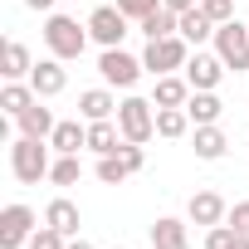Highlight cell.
<instances>
[{"mask_svg": "<svg viewBox=\"0 0 249 249\" xmlns=\"http://www.w3.org/2000/svg\"><path fill=\"white\" fill-rule=\"evenodd\" d=\"M88 25H78L73 15H44V44H49V54L54 59H64V64H73V59H83V49H88Z\"/></svg>", "mask_w": 249, "mask_h": 249, "instance_id": "6da1fadb", "label": "cell"}, {"mask_svg": "<svg viewBox=\"0 0 249 249\" xmlns=\"http://www.w3.org/2000/svg\"><path fill=\"white\" fill-rule=\"evenodd\" d=\"M49 142H39V137H15V147H10V171H15V181H25V186H39L44 176H49Z\"/></svg>", "mask_w": 249, "mask_h": 249, "instance_id": "7a4b0ae2", "label": "cell"}, {"mask_svg": "<svg viewBox=\"0 0 249 249\" xmlns=\"http://www.w3.org/2000/svg\"><path fill=\"white\" fill-rule=\"evenodd\" d=\"M117 127H122L127 142H152V137H157V103L127 93V98L117 103Z\"/></svg>", "mask_w": 249, "mask_h": 249, "instance_id": "3957f363", "label": "cell"}, {"mask_svg": "<svg viewBox=\"0 0 249 249\" xmlns=\"http://www.w3.org/2000/svg\"><path fill=\"white\" fill-rule=\"evenodd\" d=\"M186 59H191V44H186L181 35H166V39H147V49H142V69H147L152 78L186 69Z\"/></svg>", "mask_w": 249, "mask_h": 249, "instance_id": "277c9868", "label": "cell"}, {"mask_svg": "<svg viewBox=\"0 0 249 249\" xmlns=\"http://www.w3.org/2000/svg\"><path fill=\"white\" fill-rule=\"evenodd\" d=\"M215 54L225 59V69L249 73V25H239V20L220 25V30H215Z\"/></svg>", "mask_w": 249, "mask_h": 249, "instance_id": "5b68a950", "label": "cell"}, {"mask_svg": "<svg viewBox=\"0 0 249 249\" xmlns=\"http://www.w3.org/2000/svg\"><path fill=\"white\" fill-rule=\"evenodd\" d=\"M98 73H103L107 88H132L147 69H142V59L127 54V49H103V54H98Z\"/></svg>", "mask_w": 249, "mask_h": 249, "instance_id": "8992f818", "label": "cell"}, {"mask_svg": "<svg viewBox=\"0 0 249 249\" xmlns=\"http://www.w3.org/2000/svg\"><path fill=\"white\" fill-rule=\"evenodd\" d=\"M35 230H39V215H35L30 205L15 200V205L0 210V249H25Z\"/></svg>", "mask_w": 249, "mask_h": 249, "instance_id": "52a82bcc", "label": "cell"}, {"mask_svg": "<svg viewBox=\"0 0 249 249\" xmlns=\"http://www.w3.org/2000/svg\"><path fill=\"white\" fill-rule=\"evenodd\" d=\"M127 15H122L117 5H98L93 15H88V35H93V44H103V49H122V39H127Z\"/></svg>", "mask_w": 249, "mask_h": 249, "instance_id": "ba28073f", "label": "cell"}, {"mask_svg": "<svg viewBox=\"0 0 249 249\" xmlns=\"http://www.w3.org/2000/svg\"><path fill=\"white\" fill-rule=\"evenodd\" d=\"M220 78H225V59H220V54H200V49H196V54L186 59V83H191L196 93H215Z\"/></svg>", "mask_w": 249, "mask_h": 249, "instance_id": "9c48e42d", "label": "cell"}, {"mask_svg": "<svg viewBox=\"0 0 249 249\" xmlns=\"http://www.w3.org/2000/svg\"><path fill=\"white\" fill-rule=\"evenodd\" d=\"M30 83H35V93L39 98H59L64 88H69V69H64V59H39L35 69H30Z\"/></svg>", "mask_w": 249, "mask_h": 249, "instance_id": "30bf717a", "label": "cell"}, {"mask_svg": "<svg viewBox=\"0 0 249 249\" xmlns=\"http://www.w3.org/2000/svg\"><path fill=\"white\" fill-rule=\"evenodd\" d=\"M225 215H230V205H225L215 191H196V196L186 200V220H191V225H205V230H210V225H225Z\"/></svg>", "mask_w": 249, "mask_h": 249, "instance_id": "8fae6325", "label": "cell"}, {"mask_svg": "<svg viewBox=\"0 0 249 249\" xmlns=\"http://www.w3.org/2000/svg\"><path fill=\"white\" fill-rule=\"evenodd\" d=\"M15 127H20V137H39V142H49V137H54V127H59V117L44 107V98H35V103L15 117Z\"/></svg>", "mask_w": 249, "mask_h": 249, "instance_id": "7c38bea8", "label": "cell"}, {"mask_svg": "<svg viewBox=\"0 0 249 249\" xmlns=\"http://www.w3.org/2000/svg\"><path fill=\"white\" fill-rule=\"evenodd\" d=\"M49 147H54L59 157H78V152L88 147V122H78V117H64L59 127H54V137H49Z\"/></svg>", "mask_w": 249, "mask_h": 249, "instance_id": "4fadbf2b", "label": "cell"}, {"mask_svg": "<svg viewBox=\"0 0 249 249\" xmlns=\"http://www.w3.org/2000/svg\"><path fill=\"white\" fill-rule=\"evenodd\" d=\"M122 127H117V117H103V122H88V152H98V157H112V152H122Z\"/></svg>", "mask_w": 249, "mask_h": 249, "instance_id": "5bb4252c", "label": "cell"}, {"mask_svg": "<svg viewBox=\"0 0 249 249\" xmlns=\"http://www.w3.org/2000/svg\"><path fill=\"white\" fill-rule=\"evenodd\" d=\"M191 93H196V88L186 83V73H161L157 88H152V103H157V107H186Z\"/></svg>", "mask_w": 249, "mask_h": 249, "instance_id": "9a60e30c", "label": "cell"}, {"mask_svg": "<svg viewBox=\"0 0 249 249\" xmlns=\"http://www.w3.org/2000/svg\"><path fill=\"white\" fill-rule=\"evenodd\" d=\"M78 117H83V122L117 117V98H112L107 88H83V93H78Z\"/></svg>", "mask_w": 249, "mask_h": 249, "instance_id": "2e32d148", "label": "cell"}, {"mask_svg": "<svg viewBox=\"0 0 249 249\" xmlns=\"http://www.w3.org/2000/svg\"><path fill=\"white\" fill-rule=\"evenodd\" d=\"M44 225H54V230H64L69 239H78V225H83V215H78V205H73L69 196H54V200L44 205Z\"/></svg>", "mask_w": 249, "mask_h": 249, "instance_id": "e0dca14e", "label": "cell"}, {"mask_svg": "<svg viewBox=\"0 0 249 249\" xmlns=\"http://www.w3.org/2000/svg\"><path fill=\"white\" fill-rule=\"evenodd\" d=\"M152 249H191V230H186V220L161 215V220L152 225Z\"/></svg>", "mask_w": 249, "mask_h": 249, "instance_id": "ac0fdd59", "label": "cell"}, {"mask_svg": "<svg viewBox=\"0 0 249 249\" xmlns=\"http://www.w3.org/2000/svg\"><path fill=\"white\" fill-rule=\"evenodd\" d=\"M191 147H196L200 161H220V157L230 152V137L220 132V122H210V127H196V132H191Z\"/></svg>", "mask_w": 249, "mask_h": 249, "instance_id": "d6986e66", "label": "cell"}, {"mask_svg": "<svg viewBox=\"0 0 249 249\" xmlns=\"http://www.w3.org/2000/svg\"><path fill=\"white\" fill-rule=\"evenodd\" d=\"M186 112H191L196 127H210V122L225 117V103H220V93H191L186 98Z\"/></svg>", "mask_w": 249, "mask_h": 249, "instance_id": "ffe728a7", "label": "cell"}, {"mask_svg": "<svg viewBox=\"0 0 249 249\" xmlns=\"http://www.w3.org/2000/svg\"><path fill=\"white\" fill-rule=\"evenodd\" d=\"M215 30H220V25H215V20H210V15H205L200 5L181 15V39H186V44H196V49H200L205 39H215Z\"/></svg>", "mask_w": 249, "mask_h": 249, "instance_id": "44dd1931", "label": "cell"}, {"mask_svg": "<svg viewBox=\"0 0 249 249\" xmlns=\"http://www.w3.org/2000/svg\"><path fill=\"white\" fill-rule=\"evenodd\" d=\"M137 30H142L147 39H166V35H181V15L166 10V5H157L147 20H137Z\"/></svg>", "mask_w": 249, "mask_h": 249, "instance_id": "7402d4cb", "label": "cell"}, {"mask_svg": "<svg viewBox=\"0 0 249 249\" xmlns=\"http://www.w3.org/2000/svg\"><path fill=\"white\" fill-rule=\"evenodd\" d=\"M35 98H39V93H35V83H30V78H10V83H5V93H0V107H5L10 117H20Z\"/></svg>", "mask_w": 249, "mask_h": 249, "instance_id": "603a6c76", "label": "cell"}, {"mask_svg": "<svg viewBox=\"0 0 249 249\" xmlns=\"http://www.w3.org/2000/svg\"><path fill=\"white\" fill-rule=\"evenodd\" d=\"M186 132H191V112H186V107H157V137L176 142V137H186Z\"/></svg>", "mask_w": 249, "mask_h": 249, "instance_id": "cb8c5ba5", "label": "cell"}, {"mask_svg": "<svg viewBox=\"0 0 249 249\" xmlns=\"http://www.w3.org/2000/svg\"><path fill=\"white\" fill-rule=\"evenodd\" d=\"M30 69H35V59H30V49L20 44V39H5V78H30Z\"/></svg>", "mask_w": 249, "mask_h": 249, "instance_id": "d4e9b609", "label": "cell"}, {"mask_svg": "<svg viewBox=\"0 0 249 249\" xmlns=\"http://www.w3.org/2000/svg\"><path fill=\"white\" fill-rule=\"evenodd\" d=\"M93 176H98L103 186H122V181L132 176V166H127V161H122V157L112 152V157H98V166H93Z\"/></svg>", "mask_w": 249, "mask_h": 249, "instance_id": "484cf974", "label": "cell"}, {"mask_svg": "<svg viewBox=\"0 0 249 249\" xmlns=\"http://www.w3.org/2000/svg\"><path fill=\"white\" fill-rule=\"evenodd\" d=\"M78 176H83V161H78V157H59V161L49 166V181H54V186H78Z\"/></svg>", "mask_w": 249, "mask_h": 249, "instance_id": "4316f807", "label": "cell"}, {"mask_svg": "<svg viewBox=\"0 0 249 249\" xmlns=\"http://www.w3.org/2000/svg\"><path fill=\"white\" fill-rule=\"evenodd\" d=\"M25 249H69V234L64 230H54V225H39L35 234H30V244Z\"/></svg>", "mask_w": 249, "mask_h": 249, "instance_id": "83f0119b", "label": "cell"}, {"mask_svg": "<svg viewBox=\"0 0 249 249\" xmlns=\"http://www.w3.org/2000/svg\"><path fill=\"white\" fill-rule=\"evenodd\" d=\"M234 239H239L234 225H210L205 230V249H234Z\"/></svg>", "mask_w": 249, "mask_h": 249, "instance_id": "f1b7e54d", "label": "cell"}, {"mask_svg": "<svg viewBox=\"0 0 249 249\" xmlns=\"http://www.w3.org/2000/svg\"><path fill=\"white\" fill-rule=\"evenodd\" d=\"M200 10H205L215 25H230V20H234V0H200Z\"/></svg>", "mask_w": 249, "mask_h": 249, "instance_id": "f546056e", "label": "cell"}, {"mask_svg": "<svg viewBox=\"0 0 249 249\" xmlns=\"http://www.w3.org/2000/svg\"><path fill=\"white\" fill-rule=\"evenodd\" d=\"M157 5H161V0H117V10L127 15V20H147Z\"/></svg>", "mask_w": 249, "mask_h": 249, "instance_id": "4dcf8cb0", "label": "cell"}, {"mask_svg": "<svg viewBox=\"0 0 249 249\" xmlns=\"http://www.w3.org/2000/svg\"><path fill=\"white\" fill-rule=\"evenodd\" d=\"M117 157L132 166V176H137V171L147 166V147H142V142H122V152H117Z\"/></svg>", "mask_w": 249, "mask_h": 249, "instance_id": "1f68e13d", "label": "cell"}, {"mask_svg": "<svg viewBox=\"0 0 249 249\" xmlns=\"http://www.w3.org/2000/svg\"><path fill=\"white\" fill-rule=\"evenodd\" d=\"M225 225H234V230H244V234H249V200H234V205H230V215H225Z\"/></svg>", "mask_w": 249, "mask_h": 249, "instance_id": "d6a6232c", "label": "cell"}, {"mask_svg": "<svg viewBox=\"0 0 249 249\" xmlns=\"http://www.w3.org/2000/svg\"><path fill=\"white\" fill-rule=\"evenodd\" d=\"M161 5H166V10H176V15H186V10H196V5H200V0H161Z\"/></svg>", "mask_w": 249, "mask_h": 249, "instance_id": "836d02e7", "label": "cell"}, {"mask_svg": "<svg viewBox=\"0 0 249 249\" xmlns=\"http://www.w3.org/2000/svg\"><path fill=\"white\" fill-rule=\"evenodd\" d=\"M30 10H39V15H54V0H25Z\"/></svg>", "mask_w": 249, "mask_h": 249, "instance_id": "e575fe53", "label": "cell"}, {"mask_svg": "<svg viewBox=\"0 0 249 249\" xmlns=\"http://www.w3.org/2000/svg\"><path fill=\"white\" fill-rule=\"evenodd\" d=\"M234 249H249V234H244V230H239V239H234Z\"/></svg>", "mask_w": 249, "mask_h": 249, "instance_id": "d590c367", "label": "cell"}, {"mask_svg": "<svg viewBox=\"0 0 249 249\" xmlns=\"http://www.w3.org/2000/svg\"><path fill=\"white\" fill-rule=\"evenodd\" d=\"M69 249H93V244L88 239H69Z\"/></svg>", "mask_w": 249, "mask_h": 249, "instance_id": "8d00e7d4", "label": "cell"}, {"mask_svg": "<svg viewBox=\"0 0 249 249\" xmlns=\"http://www.w3.org/2000/svg\"><path fill=\"white\" fill-rule=\"evenodd\" d=\"M112 249H122V244H112Z\"/></svg>", "mask_w": 249, "mask_h": 249, "instance_id": "74e56055", "label": "cell"}, {"mask_svg": "<svg viewBox=\"0 0 249 249\" xmlns=\"http://www.w3.org/2000/svg\"><path fill=\"white\" fill-rule=\"evenodd\" d=\"M73 5H78V0H73Z\"/></svg>", "mask_w": 249, "mask_h": 249, "instance_id": "f35d334b", "label": "cell"}]
</instances>
